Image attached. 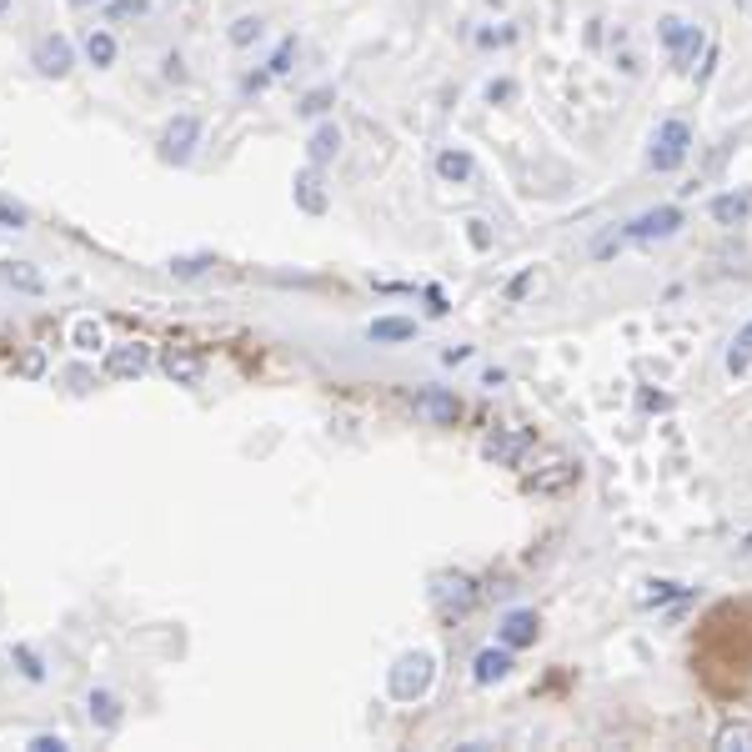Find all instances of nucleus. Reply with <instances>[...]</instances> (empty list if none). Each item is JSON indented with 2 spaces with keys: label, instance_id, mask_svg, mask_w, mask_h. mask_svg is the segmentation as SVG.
Wrapping results in <instances>:
<instances>
[{
  "label": "nucleus",
  "instance_id": "obj_1",
  "mask_svg": "<svg viewBox=\"0 0 752 752\" xmlns=\"http://www.w3.org/2000/svg\"><path fill=\"white\" fill-rule=\"evenodd\" d=\"M432 677H437V657L432 652H402L387 672V692L397 702H417L432 692Z\"/></svg>",
  "mask_w": 752,
  "mask_h": 752
},
{
  "label": "nucleus",
  "instance_id": "obj_2",
  "mask_svg": "<svg viewBox=\"0 0 752 752\" xmlns=\"http://www.w3.org/2000/svg\"><path fill=\"white\" fill-rule=\"evenodd\" d=\"M687 156H692V126L687 121H662L657 131H652V151H647V166L657 171V176H667V171H682L687 166Z\"/></svg>",
  "mask_w": 752,
  "mask_h": 752
},
{
  "label": "nucleus",
  "instance_id": "obj_3",
  "mask_svg": "<svg viewBox=\"0 0 752 752\" xmlns=\"http://www.w3.org/2000/svg\"><path fill=\"white\" fill-rule=\"evenodd\" d=\"M657 41L667 46L672 66L687 76L692 61H697V51H702V31H697L692 21H682V16H662V21H657Z\"/></svg>",
  "mask_w": 752,
  "mask_h": 752
},
{
  "label": "nucleus",
  "instance_id": "obj_4",
  "mask_svg": "<svg viewBox=\"0 0 752 752\" xmlns=\"http://www.w3.org/2000/svg\"><path fill=\"white\" fill-rule=\"evenodd\" d=\"M196 146H201V116H191V111L161 131V161H171V166H186L196 156Z\"/></svg>",
  "mask_w": 752,
  "mask_h": 752
},
{
  "label": "nucleus",
  "instance_id": "obj_5",
  "mask_svg": "<svg viewBox=\"0 0 752 752\" xmlns=\"http://www.w3.org/2000/svg\"><path fill=\"white\" fill-rule=\"evenodd\" d=\"M677 231H682V211L677 206H652V211H642L622 226V241H667Z\"/></svg>",
  "mask_w": 752,
  "mask_h": 752
},
{
  "label": "nucleus",
  "instance_id": "obj_6",
  "mask_svg": "<svg viewBox=\"0 0 752 752\" xmlns=\"http://www.w3.org/2000/svg\"><path fill=\"white\" fill-rule=\"evenodd\" d=\"M151 371V346L146 341H126V346H111L106 351V376L111 382H136V376Z\"/></svg>",
  "mask_w": 752,
  "mask_h": 752
},
{
  "label": "nucleus",
  "instance_id": "obj_7",
  "mask_svg": "<svg viewBox=\"0 0 752 752\" xmlns=\"http://www.w3.org/2000/svg\"><path fill=\"white\" fill-rule=\"evenodd\" d=\"M31 66H36L46 81H61V76H71L76 51H71V41H66V36H41V41H36V51H31Z\"/></svg>",
  "mask_w": 752,
  "mask_h": 752
},
{
  "label": "nucleus",
  "instance_id": "obj_8",
  "mask_svg": "<svg viewBox=\"0 0 752 752\" xmlns=\"http://www.w3.org/2000/svg\"><path fill=\"white\" fill-rule=\"evenodd\" d=\"M432 597H437V607L442 612H472L477 607V582L467 577V572H442L437 582H432Z\"/></svg>",
  "mask_w": 752,
  "mask_h": 752
},
{
  "label": "nucleus",
  "instance_id": "obj_9",
  "mask_svg": "<svg viewBox=\"0 0 752 752\" xmlns=\"http://www.w3.org/2000/svg\"><path fill=\"white\" fill-rule=\"evenodd\" d=\"M412 402H417V412H422L432 427H457V422H462V402H457V392H447V387H422Z\"/></svg>",
  "mask_w": 752,
  "mask_h": 752
},
{
  "label": "nucleus",
  "instance_id": "obj_10",
  "mask_svg": "<svg viewBox=\"0 0 752 752\" xmlns=\"http://www.w3.org/2000/svg\"><path fill=\"white\" fill-rule=\"evenodd\" d=\"M537 632H542V617H537V612H527V607H517V612H507V617H502L497 642H502V647H512V652H522V647H532V642H537Z\"/></svg>",
  "mask_w": 752,
  "mask_h": 752
},
{
  "label": "nucleus",
  "instance_id": "obj_11",
  "mask_svg": "<svg viewBox=\"0 0 752 752\" xmlns=\"http://www.w3.org/2000/svg\"><path fill=\"white\" fill-rule=\"evenodd\" d=\"M161 371L171 376L176 387H196L201 376H206V361H201L196 351H181V346H171V351L161 356Z\"/></svg>",
  "mask_w": 752,
  "mask_h": 752
},
{
  "label": "nucleus",
  "instance_id": "obj_12",
  "mask_svg": "<svg viewBox=\"0 0 752 752\" xmlns=\"http://www.w3.org/2000/svg\"><path fill=\"white\" fill-rule=\"evenodd\" d=\"M341 146H346L341 126H336V121H321V126L306 136V161H311V166H326V161L341 156Z\"/></svg>",
  "mask_w": 752,
  "mask_h": 752
},
{
  "label": "nucleus",
  "instance_id": "obj_13",
  "mask_svg": "<svg viewBox=\"0 0 752 752\" xmlns=\"http://www.w3.org/2000/svg\"><path fill=\"white\" fill-rule=\"evenodd\" d=\"M507 672H512V647H502V642H497V647H482V652L472 657V677H477L482 687L502 682Z\"/></svg>",
  "mask_w": 752,
  "mask_h": 752
},
{
  "label": "nucleus",
  "instance_id": "obj_14",
  "mask_svg": "<svg viewBox=\"0 0 752 752\" xmlns=\"http://www.w3.org/2000/svg\"><path fill=\"white\" fill-rule=\"evenodd\" d=\"M472 171H477L472 151H462V146H442V151H437V176H442L447 186H467Z\"/></svg>",
  "mask_w": 752,
  "mask_h": 752
},
{
  "label": "nucleus",
  "instance_id": "obj_15",
  "mask_svg": "<svg viewBox=\"0 0 752 752\" xmlns=\"http://www.w3.org/2000/svg\"><path fill=\"white\" fill-rule=\"evenodd\" d=\"M527 447H532V432H492L482 452H487L492 462H502V467H517Z\"/></svg>",
  "mask_w": 752,
  "mask_h": 752
},
{
  "label": "nucleus",
  "instance_id": "obj_16",
  "mask_svg": "<svg viewBox=\"0 0 752 752\" xmlns=\"http://www.w3.org/2000/svg\"><path fill=\"white\" fill-rule=\"evenodd\" d=\"M86 717H91V727L116 732V727H121V697H116V692H106V687L86 692Z\"/></svg>",
  "mask_w": 752,
  "mask_h": 752
},
{
  "label": "nucleus",
  "instance_id": "obj_17",
  "mask_svg": "<svg viewBox=\"0 0 752 752\" xmlns=\"http://www.w3.org/2000/svg\"><path fill=\"white\" fill-rule=\"evenodd\" d=\"M712 221L717 226H742L752 216V191H727V196H712Z\"/></svg>",
  "mask_w": 752,
  "mask_h": 752
},
{
  "label": "nucleus",
  "instance_id": "obj_18",
  "mask_svg": "<svg viewBox=\"0 0 752 752\" xmlns=\"http://www.w3.org/2000/svg\"><path fill=\"white\" fill-rule=\"evenodd\" d=\"M366 336H371L376 346H402V341L417 336V321H407V316H376V321L366 326Z\"/></svg>",
  "mask_w": 752,
  "mask_h": 752
},
{
  "label": "nucleus",
  "instance_id": "obj_19",
  "mask_svg": "<svg viewBox=\"0 0 752 752\" xmlns=\"http://www.w3.org/2000/svg\"><path fill=\"white\" fill-rule=\"evenodd\" d=\"M712 752H752V722L747 717H727L712 732Z\"/></svg>",
  "mask_w": 752,
  "mask_h": 752
},
{
  "label": "nucleus",
  "instance_id": "obj_20",
  "mask_svg": "<svg viewBox=\"0 0 752 752\" xmlns=\"http://www.w3.org/2000/svg\"><path fill=\"white\" fill-rule=\"evenodd\" d=\"M296 206H301L306 216H326V191H321V176H316V166L296 176Z\"/></svg>",
  "mask_w": 752,
  "mask_h": 752
},
{
  "label": "nucleus",
  "instance_id": "obj_21",
  "mask_svg": "<svg viewBox=\"0 0 752 752\" xmlns=\"http://www.w3.org/2000/svg\"><path fill=\"white\" fill-rule=\"evenodd\" d=\"M86 61H91L96 71H111V66H116V36L91 26V36H86Z\"/></svg>",
  "mask_w": 752,
  "mask_h": 752
},
{
  "label": "nucleus",
  "instance_id": "obj_22",
  "mask_svg": "<svg viewBox=\"0 0 752 752\" xmlns=\"http://www.w3.org/2000/svg\"><path fill=\"white\" fill-rule=\"evenodd\" d=\"M567 482H577V462H567V457H557V462H552V472H542V477H532L527 487H532V492H562Z\"/></svg>",
  "mask_w": 752,
  "mask_h": 752
},
{
  "label": "nucleus",
  "instance_id": "obj_23",
  "mask_svg": "<svg viewBox=\"0 0 752 752\" xmlns=\"http://www.w3.org/2000/svg\"><path fill=\"white\" fill-rule=\"evenodd\" d=\"M747 366H752V321H742L737 336H732V346H727V371L742 376Z\"/></svg>",
  "mask_w": 752,
  "mask_h": 752
},
{
  "label": "nucleus",
  "instance_id": "obj_24",
  "mask_svg": "<svg viewBox=\"0 0 752 752\" xmlns=\"http://www.w3.org/2000/svg\"><path fill=\"white\" fill-rule=\"evenodd\" d=\"M0 276H6L16 291H31V296H41V291H46V276H41V271H31L26 261H6V266H0Z\"/></svg>",
  "mask_w": 752,
  "mask_h": 752
},
{
  "label": "nucleus",
  "instance_id": "obj_25",
  "mask_svg": "<svg viewBox=\"0 0 752 752\" xmlns=\"http://www.w3.org/2000/svg\"><path fill=\"white\" fill-rule=\"evenodd\" d=\"M261 36H266V21H261V16H236V21H231V31H226V41H231L236 51L256 46Z\"/></svg>",
  "mask_w": 752,
  "mask_h": 752
},
{
  "label": "nucleus",
  "instance_id": "obj_26",
  "mask_svg": "<svg viewBox=\"0 0 752 752\" xmlns=\"http://www.w3.org/2000/svg\"><path fill=\"white\" fill-rule=\"evenodd\" d=\"M71 346H76V351H96V346H106L101 321H96V316H76V321H71Z\"/></svg>",
  "mask_w": 752,
  "mask_h": 752
},
{
  "label": "nucleus",
  "instance_id": "obj_27",
  "mask_svg": "<svg viewBox=\"0 0 752 752\" xmlns=\"http://www.w3.org/2000/svg\"><path fill=\"white\" fill-rule=\"evenodd\" d=\"M211 266H216V256H176V261H171V276H176V281H196V276H206Z\"/></svg>",
  "mask_w": 752,
  "mask_h": 752
},
{
  "label": "nucleus",
  "instance_id": "obj_28",
  "mask_svg": "<svg viewBox=\"0 0 752 752\" xmlns=\"http://www.w3.org/2000/svg\"><path fill=\"white\" fill-rule=\"evenodd\" d=\"M11 662L21 667V677H26V682H46V662H41L31 647H11Z\"/></svg>",
  "mask_w": 752,
  "mask_h": 752
},
{
  "label": "nucleus",
  "instance_id": "obj_29",
  "mask_svg": "<svg viewBox=\"0 0 752 752\" xmlns=\"http://www.w3.org/2000/svg\"><path fill=\"white\" fill-rule=\"evenodd\" d=\"M291 56H296V36L276 46V56H271V76H286V71H291Z\"/></svg>",
  "mask_w": 752,
  "mask_h": 752
},
{
  "label": "nucleus",
  "instance_id": "obj_30",
  "mask_svg": "<svg viewBox=\"0 0 752 752\" xmlns=\"http://www.w3.org/2000/svg\"><path fill=\"white\" fill-rule=\"evenodd\" d=\"M71 742L61 737V732H41V737H31V752H66Z\"/></svg>",
  "mask_w": 752,
  "mask_h": 752
},
{
  "label": "nucleus",
  "instance_id": "obj_31",
  "mask_svg": "<svg viewBox=\"0 0 752 752\" xmlns=\"http://www.w3.org/2000/svg\"><path fill=\"white\" fill-rule=\"evenodd\" d=\"M326 106H331V91H311V96H306L296 111H301V116H321Z\"/></svg>",
  "mask_w": 752,
  "mask_h": 752
},
{
  "label": "nucleus",
  "instance_id": "obj_32",
  "mask_svg": "<svg viewBox=\"0 0 752 752\" xmlns=\"http://www.w3.org/2000/svg\"><path fill=\"white\" fill-rule=\"evenodd\" d=\"M487 101H492V106H497V101L507 106V101H517V86H512V81H492V86H487Z\"/></svg>",
  "mask_w": 752,
  "mask_h": 752
},
{
  "label": "nucleus",
  "instance_id": "obj_33",
  "mask_svg": "<svg viewBox=\"0 0 752 752\" xmlns=\"http://www.w3.org/2000/svg\"><path fill=\"white\" fill-rule=\"evenodd\" d=\"M16 371H21V376H41V371H46V351H26Z\"/></svg>",
  "mask_w": 752,
  "mask_h": 752
},
{
  "label": "nucleus",
  "instance_id": "obj_34",
  "mask_svg": "<svg viewBox=\"0 0 752 752\" xmlns=\"http://www.w3.org/2000/svg\"><path fill=\"white\" fill-rule=\"evenodd\" d=\"M0 226L21 231V226H26V211H21V206H11V201H0Z\"/></svg>",
  "mask_w": 752,
  "mask_h": 752
},
{
  "label": "nucleus",
  "instance_id": "obj_35",
  "mask_svg": "<svg viewBox=\"0 0 752 752\" xmlns=\"http://www.w3.org/2000/svg\"><path fill=\"white\" fill-rule=\"evenodd\" d=\"M111 16H146V0H111Z\"/></svg>",
  "mask_w": 752,
  "mask_h": 752
},
{
  "label": "nucleus",
  "instance_id": "obj_36",
  "mask_svg": "<svg viewBox=\"0 0 752 752\" xmlns=\"http://www.w3.org/2000/svg\"><path fill=\"white\" fill-rule=\"evenodd\" d=\"M517 41V31H482L477 36V46H512Z\"/></svg>",
  "mask_w": 752,
  "mask_h": 752
},
{
  "label": "nucleus",
  "instance_id": "obj_37",
  "mask_svg": "<svg viewBox=\"0 0 752 752\" xmlns=\"http://www.w3.org/2000/svg\"><path fill=\"white\" fill-rule=\"evenodd\" d=\"M161 66H166V71H161L166 81H186V61H181V56H166Z\"/></svg>",
  "mask_w": 752,
  "mask_h": 752
},
{
  "label": "nucleus",
  "instance_id": "obj_38",
  "mask_svg": "<svg viewBox=\"0 0 752 752\" xmlns=\"http://www.w3.org/2000/svg\"><path fill=\"white\" fill-rule=\"evenodd\" d=\"M532 276H537V271L527 266V271H522V276H517L512 286H507V296H512V301H522V296H527V286H532Z\"/></svg>",
  "mask_w": 752,
  "mask_h": 752
},
{
  "label": "nucleus",
  "instance_id": "obj_39",
  "mask_svg": "<svg viewBox=\"0 0 752 752\" xmlns=\"http://www.w3.org/2000/svg\"><path fill=\"white\" fill-rule=\"evenodd\" d=\"M657 592H647V602H667V597H682V587L677 582H652Z\"/></svg>",
  "mask_w": 752,
  "mask_h": 752
},
{
  "label": "nucleus",
  "instance_id": "obj_40",
  "mask_svg": "<svg viewBox=\"0 0 752 752\" xmlns=\"http://www.w3.org/2000/svg\"><path fill=\"white\" fill-rule=\"evenodd\" d=\"M492 236H487V221H472V246H487Z\"/></svg>",
  "mask_w": 752,
  "mask_h": 752
},
{
  "label": "nucleus",
  "instance_id": "obj_41",
  "mask_svg": "<svg viewBox=\"0 0 752 752\" xmlns=\"http://www.w3.org/2000/svg\"><path fill=\"white\" fill-rule=\"evenodd\" d=\"M71 11H96V6H111V0H66Z\"/></svg>",
  "mask_w": 752,
  "mask_h": 752
},
{
  "label": "nucleus",
  "instance_id": "obj_42",
  "mask_svg": "<svg viewBox=\"0 0 752 752\" xmlns=\"http://www.w3.org/2000/svg\"><path fill=\"white\" fill-rule=\"evenodd\" d=\"M6 11H11V0H0V16H6Z\"/></svg>",
  "mask_w": 752,
  "mask_h": 752
}]
</instances>
